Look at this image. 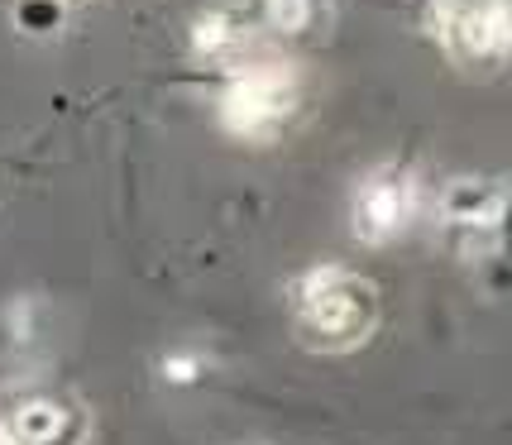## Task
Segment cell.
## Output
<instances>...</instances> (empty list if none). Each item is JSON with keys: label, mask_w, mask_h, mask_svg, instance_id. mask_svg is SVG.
<instances>
[{"label": "cell", "mask_w": 512, "mask_h": 445, "mask_svg": "<svg viewBox=\"0 0 512 445\" xmlns=\"http://www.w3.org/2000/svg\"><path fill=\"white\" fill-rule=\"evenodd\" d=\"M288 307H292L297 340L321 350V355H345V350L364 345L369 331H374V321H379L374 288L335 264L307 268L302 278H292Z\"/></svg>", "instance_id": "obj_1"}, {"label": "cell", "mask_w": 512, "mask_h": 445, "mask_svg": "<svg viewBox=\"0 0 512 445\" xmlns=\"http://www.w3.org/2000/svg\"><path fill=\"white\" fill-rule=\"evenodd\" d=\"M0 436L10 445H82L87 412L82 402L53 388H20L0 402Z\"/></svg>", "instance_id": "obj_2"}, {"label": "cell", "mask_w": 512, "mask_h": 445, "mask_svg": "<svg viewBox=\"0 0 512 445\" xmlns=\"http://www.w3.org/2000/svg\"><path fill=\"white\" fill-rule=\"evenodd\" d=\"M417 216V178L402 173V168H383L369 173L355 192V240L364 245H388L393 235H402Z\"/></svg>", "instance_id": "obj_3"}, {"label": "cell", "mask_w": 512, "mask_h": 445, "mask_svg": "<svg viewBox=\"0 0 512 445\" xmlns=\"http://www.w3.org/2000/svg\"><path fill=\"white\" fill-rule=\"evenodd\" d=\"M436 29L455 58H498L508 44L503 0H441Z\"/></svg>", "instance_id": "obj_4"}, {"label": "cell", "mask_w": 512, "mask_h": 445, "mask_svg": "<svg viewBox=\"0 0 512 445\" xmlns=\"http://www.w3.org/2000/svg\"><path fill=\"white\" fill-rule=\"evenodd\" d=\"M292 101H297V91H292V82L278 67H249L245 77L230 87V96H225V120L235 130L259 134V130H273L292 111Z\"/></svg>", "instance_id": "obj_5"}, {"label": "cell", "mask_w": 512, "mask_h": 445, "mask_svg": "<svg viewBox=\"0 0 512 445\" xmlns=\"http://www.w3.org/2000/svg\"><path fill=\"white\" fill-rule=\"evenodd\" d=\"M441 216H446L450 230H460V235H465V249H474L484 235L498 240V221H503V187H498V182H479V178L450 182L446 201H441Z\"/></svg>", "instance_id": "obj_6"}, {"label": "cell", "mask_w": 512, "mask_h": 445, "mask_svg": "<svg viewBox=\"0 0 512 445\" xmlns=\"http://www.w3.org/2000/svg\"><path fill=\"white\" fill-rule=\"evenodd\" d=\"M206 379H211V355L201 345H192V340L168 345L158 355V383L163 388H201Z\"/></svg>", "instance_id": "obj_7"}, {"label": "cell", "mask_w": 512, "mask_h": 445, "mask_svg": "<svg viewBox=\"0 0 512 445\" xmlns=\"http://www.w3.org/2000/svg\"><path fill=\"white\" fill-rule=\"evenodd\" d=\"M264 15L283 34H302L316 20V0H264Z\"/></svg>", "instance_id": "obj_8"}]
</instances>
